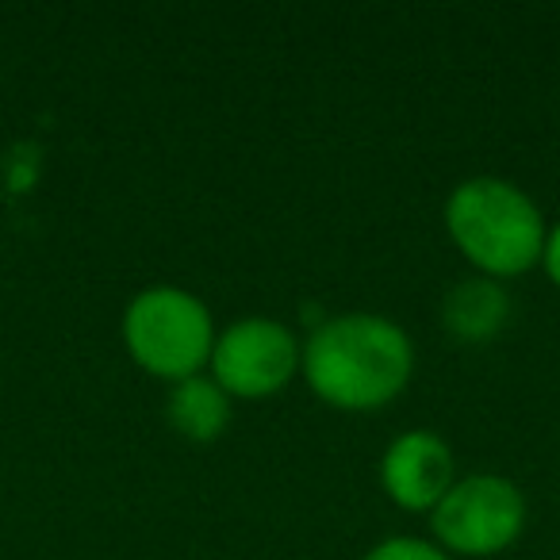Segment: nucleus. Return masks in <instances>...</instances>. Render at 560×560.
<instances>
[{"label": "nucleus", "mask_w": 560, "mask_h": 560, "mask_svg": "<svg viewBox=\"0 0 560 560\" xmlns=\"http://www.w3.org/2000/svg\"><path fill=\"white\" fill-rule=\"evenodd\" d=\"M419 365L415 342L381 312H342L304 338L300 376L319 404L346 415H373L407 392Z\"/></svg>", "instance_id": "nucleus-1"}, {"label": "nucleus", "mask_w": 560, "mask_h": 560, "mask_svg": "<svg viewBox=\"0 0 560 560\" xmlns=\"http://www.w3.org/2000/svg\"><path fill=\"white\" fill-rule=\"evenodd\" d=\"M442 223L457 254L472 272L491 280H518L541 265L545 249V211L511 177L476 173L450 188Z\"/></svg>", "instance_id": "nucleus-2"}, {"label": "nucleus", "mask_w": 560, "mask_h": 560, "mask_svg": "<svg viewBox=\"0 0 560 560\" xmlns=\"http://www.w3.org/2000/svg\"><path fill=\"white\" fill-rule=\"evenodd\" d=\"M119 338L135 365L165 384L208 373L215 350V315L203 296L180 284H147L124 307Z\"/></svg>", "instance_id": "nucleus-3"}, {"label": "nucleus", "mask_w": 560, "mask_h": 560, "mask_svg": "<svg viewBox=\"0 0 560 560\" xmlns=\"http://www.w3.org/2000/svg\"><path fill=\"white\" fill-rule=\"evenodd\" d=\"M430 537L457 560H488L506 552L529 522L526 491L503 472L457 476L445 499L427 514Z\"/></svg>", "instance_id": "nucleus-4"}, {"label": "nucleus", "mask_w": 560, "mask_h": 560, "mask_svg": "<svg viewBox=\"0 0 560 560\" xmlns=\"http://www.w3.org/2000/svg\"><path fill=\"white\" fill-rule=\"evenodd\" d=\"M304 365V338L272 315H242L215 338L208 376L231 399L261 404L289 388Z\"/></svg>", "instance_id": "nucleus-5"}, {"label": "nucleus", "mask_w": 560, "mask_h": 560, "mask_svg": "<svg viewBox=\"0 0 560 560\" xmlns=\"http://www.w3.org/2000/svg\"><path fill=\"white\" fill-rule=\"evenodd\" d=\"M457 483L453 445L438 430L411 427L396 434L381 453V488L392 506L407 514H430Z\"/></svg>", "instance_id": "nucleus-6"}, {"label": "nucleus", "mask_w": 560, "mask_h": 560, "mask_svg": "<svg viewBox=\"0 0 560 560\" xmlns=\"http://www.w3.org/2000/svg\"><path fill=\"white\" fill-rule=\"evenodd\" d=\"M438 319H442V330L453 342L488 346L511 323V292H506L503 280L480 277V272L460 277L445 289Z\"/></svg>", "instance_id": "nucleus-7"}, {"label": "nucleus", "mask_w": 560, "mask_h": 560, "mask_svg": "<svg viewBox=\"0 0 560 560\" xmlns=\"http://www.w3.org/2000/svg\"><path fill=\"white\" fill-rule=\"evenodd\" d=\"M234 399L211 381L208 373L188 376L180 384H170V396H165V419L177 430L185 442L208 445L219 442L231 427Z\"/></svg>", "instance_id": "nucleus-8"}, {"label": "nucleus", "mask_w": 560, "mask_h": 560, "mask_svg": "<svg viewBox=\"0 0 560 560\" xmlns=\"http://www.w3.org/2000/svg\"><path fill=\"white\" fill-rule=\"evenodd\" d=\"M361 560H457V557H450L434 537L392 534V537H381L376 545H369Z\"/></svg>", "instance_id": "nucleus-9"}, {"label": "nucleus", "mask_w": 560, "mask_h": 560, "mask_svg": "<svg viewBox=\"0 0 560 560\" xmlns=\"http://www.w3.org/2000/svg\"><path fill=\"white\" fill-rule=\"evenodd\" d=\"M537 269L549 277L552 289H560V219L549 223V234H545V249H541V265Z\"/></svg>", "instance_id": "nucleus-10"}]
</instances>
